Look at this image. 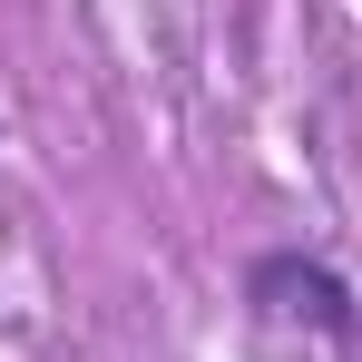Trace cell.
I'll return each instance as SVG.
<instances>
[{
    "mask_svg": "<svg viewBox=\"0 0 362 362\" xmlns=\"http://www.w3.org/2000/svg\"><path fill=\"white\" fill-rule=\"evenodd\" d=\"M245 303H255L264 323H313V333H333L343 353L362 343V294L323 264V255H303V245L255 255V264H245Z\"/></svg>",
    "mask_w": 362,
    "mask_h": 362,
    "instance_id": "6da1fadb",
    "label": "cell"
},
{
    "mask_svg": "<svg viewBox=\"0 0 362 362\" xmlns=\"http://www.w3.org/2000/svg\"><path fill=\"white\" fill-rule=\"evenodd\" d=\"M353 362H362V343H353Z\"/></svg>",
    "mask_w": 362,
    "mask_h": 362,
    "instance_id": "7a4b0ae2",
    "label": "cell"
}]
</instances>
